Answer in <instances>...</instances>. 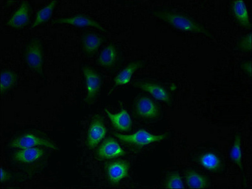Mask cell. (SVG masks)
I'll list each match as a JSON object with an SVG mask.
<instances>
[{
  "mask_svg": "<svg viewBox=\"0 0 252 189\" xmlns=\"http://www.w3.org/2000/svg\"><path fill=\"white\" fill-rule=\"evenodd\" d=\"M23 55L26 64L31 70L41 77L44 75L43 47L39 39H33L29 42Z\"/></svg>",
  "mask_w": 252,
  "mask_h": 189,
  "instance_id": "3957f363",
  "label": "cell"
},
{
  "mask_svg": "<svg viewBox=\"0 0 252 189\" xmlns=\"http://www.w3.org/2000/svg\"><path fill=\"white\" fill-rule=\"evenodd\" d=\"M107 131L103 118L99 115H95L91 119L87 134L86 145L89 150L96 148L103 141Z\"/></svg>",
  "mask_w": 252,
  "mask_h": 189,
  "instance_id": "8992f818",
  "label": "cell"
},
{
  "mask_svg": "<svg viewBox=\"0 0 252 189\" xmlns=\"http://www.w3.org/2000/svg\"><path fill=\"white\" fill-rule=\"evenodd\" d=\"M156 17L168 23L178 30L208 35V31L201 24L186 15L179 13L159 11L155 13Z\"/></svg>",
  "mask_w": 252,
  "mask_h": 189,
  "instance_id": "6da1fadb",
  "label": "cell"
},
{
  "mask_svg": "<svg viewBox=\"0 0 252 189\" xmlns=\"http://www.w3.org/2000/svg\"><path fill=\"white\" fill-rule=\"evenodd\" d=\"M11 174L7 170L3 167L1 169V182L2 184L6 183V182L10 181Z\"/></svg>",
  "mask_w": 252,
  "mask_h": 189,
  "instance_id": "484cf974",
  "label": "cell"
},
{
  "mask_svg": "<svg viewBox=\"0 0 252 189\" xmlns=\"http://www.w3.org/2000/svg\"><path fill=\"white\" fill-rule=\"evenodd\" d=\"M30 6L28 2L24 1L10 17L7 25L13 28H22L28 25L30 19Z\"/></svg>",
  "mask_w": 252,
  "mask_h": 189,
  "instance_id": "7c38bea8",
  "label": "cell"
},
{
  "mask_svg": "<svg viewBox=\"0 0 252 189\" xmlns=\"http://www.w3.org/2000/svg\"><path fill=\"white\" fill-rule=\"evenodd\" d=\"M126 154V151L117 140L108 137L100 144L95 155L98 159L109 160L124 157Z\"/></svg>",
  "mask_w": 252,
  "mask_h": 189,
  "instance_id": "52a82bcc",
  "label": "cell"
},
{
  "mask_svg": "<svg viewBox=\"0 0 252 189\" xmlns=\"http://www.w3.org/2000/svg\"><path fill=\"white\" fill-rule=\"evenodd\" d=\"M118 59L117 49L113 45L106 46L100 53L97 61L99 65L104 68H111L115 66Z\"/></svg>",
  "mask_w": 252,
  "mask_h": 189,
  "instance_id": "ac0fdd59",
  "label": "cell"
},
{
  "mask_svg": "<svg viewBox=\"0 0 252 189\" xmlns=\"http://www.w3.org/2000/svg\"><path fill=\"white\" fill-rule=\"evenodd\" d=\"M136 114L145 119H155L159 117V110L153 100L147 97H140L134 104Z\"/></svg>",
  "mask_w": 252,
  "mask_h": 189,
  "instance_id": "9c48e42d",
  "label": "cell"
},
{
  "mask_svg": "<svg viewBox=\"0 0 252 189\" xmlns=\"http://www.w3.org/2000/svg\"><path fill=\"white\" fill-rule=\"evenodd\" d=\"M130 164L124 160H116L107 163L106 175L110 183L117 184L126 179L129 174Z\"/></svg>",
  "mask_w": 252,
  "mask_h": 189,
  "instance_id": "ba28073f",
  "label": "cell"
},
{
  "mask_svg": "<svg viewBox=\"0 0 252 189\" xmlns=\"http://www.w3.org/2000/svg\"><path fill=\"white\" fill-rule=\"evenodd\" d=\"M17 76L10 70H4L1 75V93L4 94L11 90L17 83Z\"/></svg>",
  "mask_w": 252,
  "mask_h": 189,
  "instance_id": "603a6c76",
  "label": "cell"
},
{
  "mask_svg": "<svg viewBox=\"0 0 252 189\" xmlns=\"http://www.w3.org/2000/svg\"><path fill=\"white\" fill-rule=\"evenodd\" d=\"M142 66L140 62H133L116 76L113 80L114 85L115 86H124L130 83L134 73Z\"/></svg>",
  "mask_w": 252,
  "mask_h": 189,
  "instance_id": "9a60e30c",
  "label": "cell"
},
{
  "mask_svg": "<svg viewBox=\"0 0 252 189\" xmlns=\"http://www.w3.org/2000/svg\"><path fill=\"white\" fill-rule=\"evenodd\" d=\"M102 43V39L101 37L93 33H89L82 38V50L87 55L92 56L97 52Z\"/></svg>",
  "mask_w": 252,
  "mask_h": 189,
  "instance_id": "2e32d148",
  "label": "cell"
},
{
  "mask_svg": "<svg viewBox=\"0 0 252 189\" xmlns=\"http://www.w3.org/2000/svg\"><path fill=\"white\" fill-rule=\"evenodd\" d=\"M133 85L149 93L158 101L168 104L170 102V96L168 92L159 84L151 82L139 81L135 82Z\"/></svg>",
  "mask_w": 252,
  "mask_h": 189,
  "instance_id": "4fadbf2b",
  "label": "cell"
},
{
  "mask_svg": "<svg viewBox=\"0 0 252 189\" xmlns=\"http://www.w3.org/2000/svg\"><path fill=\"white\" fill-rule=\"evenodd\" d=\"M55 24H64V25H70L77 27H91L96 28L97 29L104 31L101 24H99L94 20L91 18L83 16V15H76L72 17L62 18V19H57L54 22Z\"/></svg>",
  "mask_w": 252,
  "mask_h": 189,
  "instance_id": "5bb4252c",
  "label": "cell"
},
{
  "mask_svg": "<svg viewBox=\"0 0 252 189\" xmlns=\"http://www.w3.org/2000/svg\"><path fill=\"white\" fill-rule=\"evenodd\" d=\"M243 70H244V72L248 74L249 76L252 75V66H251V62H246L243 64L242 66Z\"/></svg>",
  "mask_w": 252,
  "mask_h": 189,
  "instance_id": "4316f807",
  "label": "cell"
},
{
  "mask_svg": "<svg viewBox=\"0 0 252 189\" xmlns=\"http://www.w3.org/2000/svg\"><path fill=\"white\" fill-rule=\"evenodd\" d=\"M113 135L123 143L139 148H143L151 144L163 141L166 137V135L152 134L143 129L138 130L131 135L113 133Z\"/></svg>",
  "mask_w": 252,
  "mask_h": 189,
  "instance_id": "7a4b0ae2",
  "label": "cell"
},
{
  "mask_svg": "<svg viewBox=\"0 0 252 189\" xmlns=\"http://www.w3.org/2000/svg\"><path fill=\"white\" fill-rule=\"evenodd\" d=\"M252 35L251 33L245 35L240 40L239 43V48L241 50L244 52H249L252 50Z\"/></svg>",
  "mask_w": 252,
  "mask_h": 189,
  "instance_id": "d4e9b609",
  "label": "cell"
},
{
  "mask_svg": "<svg viewBox=\"0 0 252 189\" xmlns=\"http://www.w3.org/2000/svg\"><path fill=\"white\" fill-rule=\"evenodd\" d=\"M45 156L42 147L20 149L13 153V161L22 164H31L40 161Z\"/></svg>",
  "mask_w": 252,
  "mask_h": 189,
  "instance_id": "30bf717a",
  "label": "cell"
},
{
  "mask_svg": "<svg viewBox=\"0 0 252 189\" xmlns=\"http://www.w3.org/2000/svg\"><path fill=\"white\" fill-rule=\"evenodd\" d=\"M9 146L11 148L18 149V150L35 147L47 148L53 150H58L57 145L50 139L31 133H26L13 139Z\"/></svg>",
  "mask_w": 252,
  "mask_h": 189,
  "instance_id": "277c9868",
  "label": "cell"
},
{
  "mask_svg": "<svg viewBox=\"0 0 252 189\" xmlns=\"http://www.w3.org/2000/svg\"><path fill=\"white\" fill-rule=\"evenodd\" d=\"M200 165L211 172H217L220 170L221 162L215 153L208 152L203 154L199 159Z\"/></svg>",
  "mask_w": 252,
  "mask_h": 189,
  "instance_id": "44dd1931",
  "label": "cell"
},
{
  "mask_svg": "<svg viewBox=\"0 0 252 189\" xmlns=\"http://www.w3.org/2000/svg\"><path fill=\"white\" fill-rule=\"evenodd\" d=\"M232 4L234 15L240 25L246 28L251 27L249 11L245 2L242 0H238L234 1Z\"/></svg>",
  "mask_w": 252,
  "mask_h": 189,
  "instance_id": "e0dca14e",
  "label": "cell"
},
{
  "mask_svg": "<svg viewBox=\"0 0 252 189\" xmlns=\"http://www.w3.org/2000/svg\"><path fill=\"white\" fill-rule=\"evenodd\" d=\"M57 4V1L53 0L48 5L38 11L36 15H35L34 21L33 22L32 28L36 27L41 26L48 22L52 17Z\"/></svg>",
  "mask_w": 252,
  "mask_h": 189,
  "instance_id": "d6986e66",
  "label": "cell"
},
{
  "mask_svg": "<svg viewBox=\"0 0 252 189\" xmlns=\"http://www.w3.org/2000/svg\"><path fill=\"white\" fill-rule=\"evenodd\" d=\"M104 112L116 130L120 132L128 133L132 128V120L130 113L126 109L116 113H111L107 109H104Z\"/></svg>",
  "mask_w": 252,
  "mask_h": 189,
  "instance_id": "8fae6325",
  "label": "cell"
},
{
  "mask_svg": "<svg viewBox=\"0 0 252 189\" xmlns=\"http://www.w3.org/2000/svg\"><path fill=\"white\" fill-rule=\"evenodd\" d=\"M230 159L236 165L239 166L241 170L244 172V166H243V155L242 150V141L239 135H236L233 145L231 149Z\"/></svg>",
  "mask_w": 252,
  "mask_h": 189,
  "instance_id": "7402d4cb",
  "label": "cell"
},
{
  "mask_svg": "<svg viewBox=\"0 0 252 189\" xmlns=\"http://www.w3.org/2000/svg\"><path fill=\"white\" fill-rule=\"evenodd\" d=\"M185 181L189 188L205 189L208 187L206 178L195 171H188L185 174Z\"/></svg>",
  "mask_w": 252,
  "mask_h": 189,
  "instance_id": "ffe728a7",
  "label": "cell"
},
{
  "mask_svg": "<svg viewBox=\"0 0 252 189\" xmlns=\"http://www.w3.org/2000/svg\"><path fill=\"white\" fill-rule=\"evenodd\" d=\"M83 75L86 83V95L85 102L91 105L96 101L102 86V80L99 73L93 68L86 66L83 68Z\"/></svg>",
  "mask_w": 252,
  "mask_h": 189,
  "instance_id": "5b68a950",
  "label": "cell"
},
{
  "mask_svg": "<svg viewBox=\"0 0 252 189\" xmlns=\"http://www.w3.org/2000/svg\"><path fill=\"white\" fill-rule=\"evenodd\" d=\"M165 188L168 189H184L185 185L179 173H171L165 181Z\"/></svg>",
  "mask_w": 252,
  "mask_h": 189,
  "instance_id": "cb8c5ba5",
  "label": "cell"
}]
</instances>
